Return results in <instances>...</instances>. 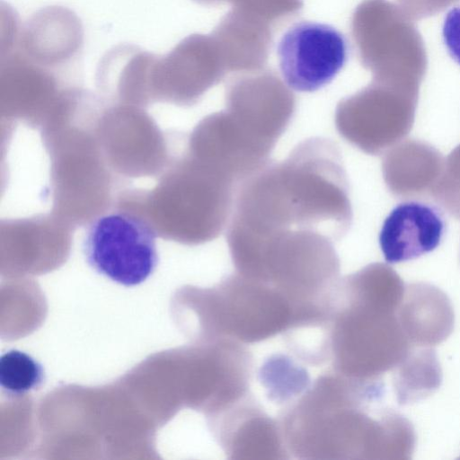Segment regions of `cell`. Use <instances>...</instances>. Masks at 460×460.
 <instances>
[{
    "instance_id": "7",
    "label": "cell",
    "mask_w": 460,
    "mask_h": 460,
    "mask_svg": "<svg viewBox=\"0 0 460 460\" xmlns=\"http://www.w3.org/2000/svg\"><path fill=\"white\" fill-rule=\"evenodd\" d=\"M279 68L287 85L297 92H315L339 74L348 58L344 35L314 22L292 25L278 45Z\"/></svg>"
},
{
    "instance_id": "8",
    "label": "cell",
    "mask_w": 460,
    "mask_h": 460,
    "mask_svg": "<svg viewBox=\"0 0 460 460\" xmlns=\"http://www.w3.org/2000/svg\"><path fill=\"white\" fill-rule=\"evenodd\" d=\"M225 111L237 131L270 156L294 117L296 99L274 77L242 80L227 89Z\"/></svg>"
},
{
    "instance_id": "13",
    "label": "cell",
    "mask_w": 460,
    "mask_h": 460,
    "mask_svg": "<svg viewBox=\"0 0 460 460\" xmlns=\"http://www.w3.org/2000/svg\"><path fill=\"white\" fill-rule=\"evenodd\" d=\"M394 369V389L401 404L426 398L439 387L442 380L435 350L430 348L410 349Z\"/></svg>"
},
{
    "instance_id": "5",
    "label": "cell",
    "mask_w": 460,
    "mask_h": 460,
    "mask_svg": "<svg viewBox=\"0 0 460 460\" xmlns=\"http://www.w3.org/2000/svg\"><path fill=\"white\" fill-rule=\"evenodd\" d=\"M419 94L373 82L335 110L341 137L362 152L383 155L412 128Z\"/></svg>"
},
{
    "instance_id": "4",
    "label": "cell",
    "mask_w": 460,
    "mask_h": 460,
    "mask_svg": "<svg viewBox=\"0 0 460 460\" xmlns=\"http://www.w3.org/2000/svg\"><path fill=\"white\" fill-rule=\"evenodd\" d=\"M209 299L210 327L217 339L256 343L296 324V310L281 292L236 271L211 290Z\"/></svg>"
},
{
    "instance_id": "10",
    "label": "cell",
    "mask_w": 460,
    "mask_h": 460,
    "mask_svg": "<svg viewBox=\"0 0 460 460\" xmlns=\"http://www.w3.org/2000/svg\"><path fill=\"white\" fill-rule=\"evenodd\" d=\"M447 222L441 209L420 200H406L385 217L379 245L388 263L417 259L441 243Z\"/></svg>"
},
{
    "instance_id": "18",
    "label": "cell",
    "mask_w": 460,
    "mask_h": 460,
    "mask_svg": "<svg viewBox=\"0 0 460 460\" xmlns=\"http://www.w3.org/2000/svg\"><path fill=\"white\" fill-rule=\"evenodd\" d=\"M459 259H460V252H459Z\"/></svg>"
},
{
    "instance_id": "6",
    "label": "cell",
    "mask_w": 460,
    "mask_h": 460,
    "mask_svg": "<svg viewBox=\"0 0 460 460\" xmlns=\"http://www.w3.org/2000/svg\"><path fill=\"white\" fill-rule=\"evenodd\" d=\"M83 252L93 270L125 287L144 282L158 264L154 230L126 212L96 218L86 230Z\"/></svg>"
},
{
    "instance_id": "14",
    "label": "cell",
    "mask_w": 460,
    "mask_h": 460,
    "mask_svg": "<svg viewBox=\"0 0 460 460\" xmlns=\"http://www.w3.org/2000/svg\"><path fill=\"white\" fill-rule=\"evenodd\" d=\"M260 380L270 401L290 404L311 385L307 371L287 355L270 356L261 366Z\"/></svg>"
},
{
    "instance_id": "3",
    "label": "cell",
    "mask_w": 460,
    "mask_h": 460,
    "mask_svg": "<svg viewBox=\"0 0 460 460\" xmlns=\"http://www.w3.org/2000/svg\"><path fill=\"white\" fill-rule=\"evenodd\" d=\"M404 289L396 271L381 262L340 278L327 319L332 370L381 380L404 358L411 348L397 314Z\"/></svg>"
},
{
    "instance_id": "12",
    "label": "cell",
    "mask_w": 460,
    "mask_h": 460,
    "mask_svg": "<svg viewBox=\"0 0 460 460\" xmlns=\"http://www.w3.org/2000/svg\"><path fill=\"white\" fill-rule=\"evenodd\" d=\"M397 314L411 347L435 346L446 340L454 328L449 299L440 289L427 283L405 286Z\"/></svg>"
},
{
    "instance_id": "17",
    "label": "cell",
    "mask_w": 460,
    "mask_h": 460,
    "mask_svg": "<svg viewBox=\"0 0 460 460\" xmlns=\"http://www.w3.org/2000/svg\"><path fill=\"white\" fill-rule=\"evenodd\" d=\"M442 39L447 54L460 66V4L452 7L445 15Z\"/></svg>"
},
{
    "instance_id": "16",
    "label": "cell",
    "mask_w": 460,
    "mask_h": 460,
    "mask_svg": "<svg viewBox=\"0 0 460 460\" xmlns=\"http://www.w3.org/2000/svg\"><path fill=\"white\" fill-rule=\"evenodd\" d=\"M431 197L447 214L460 221V145L445 158Z\"/></svg>"
},
{
    "instance_id": "2",
    "label": "cell",
    "mask_w": 460,
    "mask_h": 460,
    "mask_svg": "<svg viewBox=\"0 0 460 460\" xmlns=\"http://www.w3.org/2000/svg\"><path fill=\"white\" fill-rule=\"evenodd\" d=\"M380 381L332 369L319 376L279 419L288 452L298 459L408 458L411 423L394 412L370 413L383 394Z\"/></svg>"
},
{
    "instance_id": "1",
    "label": "cell",
    "mask_w": 460,
    "mask_h": 460,
    "mask_svg": "<svg viewBox=\"0 0 460 460\" xmlns=\"http://www.w3.org/2000/svg\"><path fill=\"white\" fill-rule=\"evenodd\" d=\"M353 210L339 146L314 137L281 162H269L243 181L226 226L229 251L245 248L284 231L307 230L340 241Z\"/></svg>"
},
{
    "instance_id": "11",
    "label": "cell",
    "mask_w": 460,
    "mask_h": 460,
    "mask_svg": "<svg viewBox=\"0 0 460 460\" xmlns=\"http://www.w3.org/2000/svg\"><path fill=\"white\" fill-rule=\"evenodd\" d=\"M382 173L386 188L399 199L431 196L445 158L431 145L402 139L383 154Z\"/></svg>"
},
{
    "instance_id": "15",
    "label": "cell",
    "mask_w": 460,
    "mask_h": 460,
    "mask_svg": "<svg viewBox=\"0 0 460 460\" xmlns=\"http://www.w3.org/2000/svg\"><path fill=\"white\" fill-rule=\"evenodd\" d=\"M45 380L41 364L30 355L12 349L0 358V385L11 395H22L39 388Z\"/></svg>"
},
{
    "instance_id": "9",
    "label": "cell",
    "mask_w": 460,
    "mask_h": 460,
    "mask_svg": "<svg viewBox=\"0 0 460 460\" xmlns=\"http://www.w3.org/2000/svg\"><path fill=\"white\" fill-rule=\"evenodd\" d=\"M218 441L228 459H288L279 420L272 419L252 394L214 417Z\"/></svg>"
}]
</instances>
